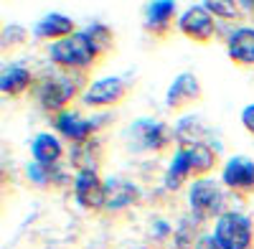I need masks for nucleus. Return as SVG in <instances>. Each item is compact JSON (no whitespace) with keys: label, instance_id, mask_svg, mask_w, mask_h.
<instances>
[{"label":"nucleus","instance_id":"nucleus-22","mask_svg":"<svg viewBox=\"0 0 254 249\" xmlns=\"http://www.w3.org/2000/svg\"><path fill=\"white\" fill-rule=\"evenodd\" d=\"M203 5L211 15H219V18H226V20L239 18V10H242L239 3H203Z\"/></svg>","mask_w":254,"mask_h":249},{"label":"nucleus","instance_id":"nucleus-1","mask_svg":"<svg viewBox=\"0 0 254 249\" xmlns=\"http://www.w3.org/2000/svg\"><path fill=\"white\" fill-rule=\"evenodd\" d=\"M99 51L94 49V44L87 38V33H71L69 38H61V41H54L51 49H49V56L54 64L64 66V69H84L89 66L94 56Z\"/></svg>","mask_w":254,"mask_h":249},{"label":"nucleus","instance_id":"nucleus-5","mask_svg":"<svg viewBox=\"0 0 254 249\" xmlns=\"http://www.w3.org/2000/svg\"><path fill=\"white\" fill-rule=\"evenodd\" d=\"M127 135L132 137L135 148H140V150H160L171 142V130H168V124H163L158 120H150V117L135 120L130 124V130H127Z\"/></svg>","mask_w":254,"mask_h":249},{"label":"nucleus","instance_id":"nucleus-24","mask_svg":"<svg viewBox=\"0 0 254 249\" xmlns=\"http://www.w3.org/2000/svg\"><path fill=\"white\" fill-rule=\"evenodd\" d=\"M171 232L173 229H171V224H168V221H163V219H155L153 221V237L155 239H163V237H168Z\"/></svg>","mask_w":254,"mask_h":249},{"label":"nucleus","instance_id":"nucleus-26","mask_svg":"<svg viewBox=\"0 0 254 249\" xmlns=\"http://www.w3.org/2000/svg\"><path fill=\"white\" fill-rule=\"evenodd\" d=\"M196 249H224V247L216 242V237H214V234H203V237L198 239Z\"/></svg>","mask_w":254,"mask_h":249},{"label":"nucleus","instance_id":"nucleus-3","mask_svg":"<svg viewBox=\"0 0 254 249\" xmlns=\"http://www.w3.org/2000/svg\"><path fill=\"white\" fill-rule=\"evenodd\" d=\"M252 234V221L239 211H224L214 224V237L224 249H249Z\"/></svg>","mask_w":254,"mask_h":249},{"label":"nucleus","instance_id":"nucleus-4","mask_svg":"<svg viewBox=\"0 0 254 249\" xmlns=\"http://www.w3.org/2000/svg\"><path fill=\"white\" fill-rule=\"evenodd\" d=\"M76 94V81L69 74H46L38 81V105L49 110V112H59L69 105V99Z\"/></svg>","mask_w":254,"mask_h":249},{"label":"nucleus","instance_id":"nucleus-15","mask_svg":"<svg viewBox=\"0 0 254 249\" xmlns=\"http://www.w3.org/2000/svg\"><path fill=\"white\" fill-rule=\"evenodd\" d=\"M33 33L38 38H56V41L69 38L74 33V20L64 13H49L33 26Z\"/></svg>","mask_w":254,"mask_h":249},{"label":"nucleus","instance_id":"nucleus-12","mask_svg":"<svg viewBox=\"0 0 254 249\" xmlns=\"http://www.w3.org/2000/svg\"><path fill=\"white\" fill-rule=\"evenodd\" d=\"M226 51L231 61L244 64V66H254V28L252 26L234 28L226 38Z\"/></svg>","mask_w":254,"mask_h":249},{"label":"nucleus","instance_id":"nucleus-8","mask_svg":"<svg viewBox=\"0 0 254 249\" xmlns=\"http://www.w3.org/2000/svg\"><path fill=\"white\" fill-rule=\"evenodd\" d=\"M127 92V84L120 79V76H102L97 81L87 87L84 92V105L89 107H107V105H115L120 102Z\"/></svg>","mask_w":254,"mask_h":249},{"label":"nucleus","instance_id":"nucleus-2","mask_svg":"<svg viewBox=\"0 0 254 249\" xmlns=\"http://www.w3.org/2000/svg\"><path fill=\"white\" fill-rule=\"evenodd\" d=\"M224 188L221 183L214 181V178H198L193 181V186L188 188V206L193 211V219L198 221H206V219H219L224 214Z\"/></svg>","mask_w":254,"mask_h":249},{"label":"nucleus","instance_id":"nucleus-13","mask_svg":"<svg viewBox=\"0 0 254 249\" xmlns=\"http://www.w3.org/2000/svg\"><path fill=\"white\" fill-rule=\"evenodd\" d=\"M201 94V84H198V79H196V74H178L176 79H173V84L168 87V92H165V105L168 107H181V105H186V102H190V99H196Z\"/></svg>","mask_w":254,"mask_h":249},{"label":"nucleus","instance_id":"nucleus-20","mask_svg":"<svg viewBox=\"0 0 254 249\" xmlns=\"http://www.w3.org/2000/svg\"><path fill=\"white\" fill-rule=\"evenodd\" d=\"M196 224H198V219H193V221H190V219H181L178 229L173 234L178 249H196V244L201 239V237H196Z\"/></svg>","mask_w":254,"mask_h":249},{"label":"nucleus","instance_id":"nucleus-11","mask_svg":"<svg viewBox=\"0 0 254 249\" xmlns=\"http://www.w3.org/2000/svg\"><path fill=\"white\" fill-rule=\"evenodd\" d=\"M140 198L137 186L125 178H107L104 181V209L107 211H122L130 203Z\"/></svg>","mask_w":254,"mask_h":249},{"label":"nucleus","instance_id":"nucleus-7","mask_svg":"<svg viewBox=\"0 0 254 249\" xmlns=\"http://www.w3.org/2000/svg\"><path fill=\"white\" fill-rule=\"evenodd\" d=\"M74 196L84 209H99L104 206V181H99L97 171L79 168L74 176Z\"/></svg>","mask_w":254,"mask_h":249},{"label":"nucleus","instance_id":"nucleus-14","mask_svg":"<svg viewBox=\"0 0 254 249\" xmlns=\"http://www.w3.org/2000/svg\"><path fill=\"white\" fill-rule=\"evenodd\" d=\"M61 153H64L61 142L51 132H38L31 142V155H33V163H38V165L54 168V165L59 163V158H61Z\"/></svg>","mask_w":254,"mask_h":249},{"label":"nucleus","instance_id":"nucleus-23","mask_svg":"<svg viewBox=\"0 0 254 249\" xmlns=\"http://www.w3.org/2000/svg\"><path fill=\"white\" fill-rule=\"evenodd\" d=\"M28 178L38 186H44L54 178V168H49V165H38V163H28V168H26Z\"/></svg>","mask_w":254,"mask_h":249},{"label":"nucleus","instance_id":"nucleus-18","mask_svg":"<svg viewBox=\"0 0 254 249\" xmlns=\"http://www.w3.org/2000/svg\"><path fill=\"white\" fill-rule=\"evenodd\" d=\"M181 148H186L188 153V160H190V168H193V173H206L214 168L216 163V153L208 148L206 142H193V145H181Z\"/></svg>","mask_w":254,"mask_h":249},{"label":"nucleus","instance_id":"nucleus-9","mask_svg":"<svg viewBox=\"0 0 254 249\" xmlns=\"http://www.w3.org/2000/svg\"><path fill=\"white\" fill-rule=\"evenodd\" d=\"M104 120H107V117L81 120L76 112H59L56 120H54V124H56V130L66 137V140H71V142H76V145H84V142H87V137L99 127Z\"/></svg>","mask_w":254,"mask_h":249},{"label":"nucleus","instance_id":"nucleus-10","mask_svg":"<svg viewBox=\"0 0 254 249\" xmlns=\"http://www.w3.org/2000/svg\"><path fill=\"white\" fill-rule=\"evenodd\" d=\"M221 181H224V186H229V188H234V191L254 188V160H249L247 155L229 158L224 163Z\"/></svg>","mask_w":254,"mask_h":249},{"label":"nucleus","instance_id":"nucleus-16","mask_svg":"<svg viewBox=\"0 0 254 249\" xmlns=\"http://www.w3.org/2000/svg\"><path fill=\"white\" fill-rule=\"evenodd\" d=\"M31 71L26 66H18V64H10L3 69V76H0V89L8 97H18L20 92H26L31 87Z\"/></svg>","mask_w":254,"mask_h":249},{"label":"nucleus","instance_id":"nucleus-21","mask_svg":"<svg viewBox=\"0 0 254 249\" xmlns=\"http://www.w3.org/2000/svg\"><path fill=\"white\" fill-rule=\"evenodd\" d=\"M84 33H87V38L94 44L97 51H104L112 44V33H110V28L104 23H89L87 28H84Z\"/></svg>","mask_w":254,"mask_h":249},{"label":"nucleus","instance_id":"nucleus-19","mask_svg":"<svg viewBox=\"0 0 254 249\" xmlns=\"http://www.w3.org/2000/svg\"><path fill=\"white\" fill-rule=\"evenodd\" d=\"M173 15H176V3H171V0H155V3L147 5V28L163 31L171 23Z\"/></svg>","mask_w":254,"mask_h":249},{"label":"nucleus","instance_id":"nucleus-17","mask_svg":"<svg viewBox=\"0 0 254 249\" xmlns=\"http://www.w3.org/2000/svg\"><path fill=\"white\" fill-rule=\"evenodd\" d=\"M190 173H193V168H190L188 153H186V148H178L173 153V160H171V165H168V171H165V186L168 188H181V183Z\"/></svg>","mask_w":254,"mask_h":249},{"label":"nucleus","instance_id":"nucleus-25","mask_svg":"<svg viewBox=\"0 0 254 249\" xmlns=\"http://www.w3.org/2000/svg\"><path fill=\"white\" fill-rule=\"evenodd\" d=\"M242 124L254 135V105H247V107L242 110Z\"/></svg>","mask_w":254,"mask_h":249},{"label":"nucleus","instance_id":"nucleus-6","mask_svg":"<svg viewBox=\"0 0 254 249\" xmlns=\"http://www.w3.org/2000/svg\"><path fill=\"white\" fill-rule=\"evenodd\" d=\"M178 28L181 33H186L193 41H208L216 33V23L214 15L206 10V5H190L183 10V15L178 18Z\"/></svg>","mask_w":254,"mask_h":249}]
</instances>
